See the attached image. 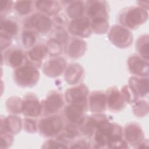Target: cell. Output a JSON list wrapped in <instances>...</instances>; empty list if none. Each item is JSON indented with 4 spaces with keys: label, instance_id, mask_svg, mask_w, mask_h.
Listing matches in <instances>:
<instances>
[{
    "label": "cell",
    "instance_id": "25",
    "mask_svg": "<svg viewBox=\"0 0 149 149\" xmlns=\"http://www.w3.org/2000/svg\"><path fill=\"white\" fill-rule=\"evenodd\" d=\"M6 128L12 132L16 133L20 130L21 127V120L19 118L15 116H11L8 118L5 122Z\"/></svg>",
    "mask_w": 149,
    "mask_h": 149
},
{
    "label": "cell",
    "instance_id": "26",
    "mask_svg": "<svg viewBox=\"0 0 149 149\" xmlns=\"http://www.w3.org/2000/svg\"><path fill=\"white\" fill-rule=\"evenodd\" d=\"M148 36L146 37L144 36L139 38V41L137 42V49L141 56L148 59Z\"/></svg>",
    "mask_w": 149,
    "mask_h": 149
},
{
    "label": "cell",
    "instance_id": "2",
    "mask_svg": "<svg viewBox=\"0 0 149 149\" xmlns=\"http://www.w3.org/2000/svg\"><path fill=\"white\" fill-rule=\"evenodd\" d=\"M39 73L33 67L26 66L20 68L15 72V79L17 84L22 86H30L38 80Z\"/></svg>",
    "mask_w": 149,
    "mask_h": 149
},
{
    "label": "cell",
    "instance_id": "8",
    "mask_svg": "<svg viewBox=\"0 0 149 149\" xmlns=\"http://www.w3.org/2000/svg\"><path fill=\"white\" fill-rule=\"evenodd\" d=\"M87 13L93 19L102 17L107 19V11L105 2L87 1Z\"/></svg>",
    "mask_w": 149,
    "mask_h": 149
},
{
    "label": "cell",
    "instance_id": "16",
    "mask_svg": "<svg viewBox=\"0 0 149 149\" xmlns=\"http://www.w3.org/2000/svg\"><path fill=\"white\" fill-rule=\"evenodd\" d=\"M130 87L133 89L135 94L141 96H144L148 93V79H137L132 77L130 79Z\"/></svg>",
    "mask_w": 149,
    "mask_h": 149
},
{
    "label": "cell",
    "instance_id": "3",
    "mask_svg": "<svg viewBox=\"0 0 149 149\" xmlns=\"http://www.w3.org/2000/svg\"><path fill=\"white\" fill-rule=\"evenodd\" d=\"M109 39L116 46L125 47L132 43L131 33L126 29L115 26L112 27L109 34Z\"/></svg>",
    "mask_w": 149,
    "mask_h": 149
},
{
    "label": "cell",
    "instance_id": "5",
    "mask_svg": "<svg viewBox=\"0 0 149 149\" xmlns=\"http://www.w3.org/2000/svg\"><path fill=\"white\" fill-rule=\"evenodd\" d=\"M87 93V87L85 86L80 85L68 90L66 93V98L71 104L83 105L86 102Z\"/></svg>",
    "mask_w": 149,
    "mask_h": 149
},
{
    "label": "cell",
    "instance_id": "35",
    "mask_svg": "<svg viewBox=\"0 0 149 149\" xmlns=\"http://www.w3.org/2000/svg\"><path fill=\"white\" fill-rule=\"evenodd\" d=\"M11 1H1V12L3 10H8L9 6H10V3H12Z\"/></svg>",
    "mask_w": 149,
    "mask_h": 149
},
{
    "label": "cell",
    "instance_id": "9",
    "mask_svg": "<svg viewBox=\"0 0 149 149\" xmlns=\"http://www.w3.org/2000/svg\"><path fill=\"white\" fill-rule=\"evenodd\" d=\"M66 62L61 58H58L50 60L44 66L45 73L49 76L55 77L60 75L63 72Z\"/></svg>",
    "mask_w": 149,
    "mask_h": 149
},
{
    "label": "cell",
    "instance_id": "11",
    "mask_svg": "<svg viewBox=\"0 0 149 149\" xmlns=\"http://www.w3.org/2000/svg\"><path fill=\"white\" fill-rule=\"evenodd\" d=\"M22 111L27 116L36 117L41 112V105L35 98L29 97L23 101Z\"/></svg>",
    "mask_w": 149,
    "mask_h": 149
},
{
    "label": "cell",
    "instance_id": "20",
    "mask_svg": "<svg viewBox=\"0 0 149 149\" xmlns=\"http://www.w3.org/2000/svg\"><path fill=\"white\" fill-rule=\"evenodd\" d=\"M86 45L83 41L76 40L71 42L68 49L69 56L73 58H77L81 56L86 51Z\"/></svg>",
    "mask_w": 149,
    "mask_h": 149
},
{
    "label": "cell",
    "instance_id": "4",
    "mask_svg": "<svg viewBox=\"0 0 149 149\" xmlns=\"http://www.w3.org/2000/svg\"><path fill=\"white\" fill-rule=\"evenodd\" d=\"M62 122L58 116L48 117L41 120L40 130L47 136H52L56 134L62 129Z\"/></svg>",
    "mask_w": 149,
    "mask_h": 149
},
{
    "label": "cell",
    "instance_id": "12",
    "mask_svg": "<svg viewBox=\"0 0 149 149\" xmlns=\"http://www.w3.org/2000/svg\"><path fill=\"white\" fill-rule=\"evenodd\" d=\"M125 137L132 144H136L143 137V132L136 124H130L125 128Z\"/></svg>",
    "mask_w": 149,
    "mask_h": 149
},
{
    "label": "cell",
    "instance_id": "31",
    "mask_svg": "<svg viewBox=\"0 0 149 149\" xmlns=\"http://www.w3.org/2000/svg\"><path fill=\"white\" fill-rule=\"evenodd\" d=\"M60 44L58 43L56 40H51L49 41L48 47H49L48 50L52 54H56L59 52L60 51Z\"/></svg>",
    "mask_w": 149,
    "mask_h": 149
},
{
    "label": "cell",
    "instance_id": "23",
    "mask_svg": "<svg viewBox=\"0 0 149 149\" xmlns=\"http://www.w3.org/2000/svg\"><path fill=\"white\" fill-rule=\"evenodd\" d=\"M91 27L95 32L97 33H104L108 30V23L105 18H95L92 20Z\"/></svg>",
    "mask_w": 149,
    "mask_h": 149
},
{
    "label": "cell",
    "instance_id": "34",
    "mask_svg": "<svg viewBox=\"0 0 149 149\" xmlns=\"http://www.w3.org/2000/svg\"><path fill=\"white\" fill-rule=\"evenodd\" d=\"M47 144L49 145V146L48 147L49 148H65L66 147L62 144L55 141H49L47 143Z\"/></svg>",
    "mask_w": 149,
    "mask_h": 149
},
{
    "label": "cell",
    "instance_id": "27",
    "mask_svg": "<svg viewBox=\"0 0 149 149\" xmlns=\"http://www.w3.org/2000/svg\"><path fill=\"white\" fill-rule=\"evenodd\" d=\"M31 1H17L15 4V9L19 14L27 15L31 11Z\"/></svg>",
    "mask_w": 149,
    "mask_h": 149
},
{
    "label": "cell",
    "instance_id": "21",
    "mask_svg": "<svg viewBox=\"0 0 149 149\" xmlns=\"http://www.w3.org/2000/svg\"><path fill=\"white\" fill-rule=\"evenodd\" d=\"M84 10V6L82 1H73L68 7L67 13L70 17L76 19L82 15Z\"/></svg>",
    "mask_w": 149,
    "mask_h": 149
},
{
    "label": "cell",
    "instance_id": "33",
    "mask_svg": "<svg viewBox=\"0 0 149 149\" xmlns=\"http://www.w3.org/2000/svg\"><path fill=\"white\" fill-rule=\"evenodd\" d=\"M26 130L31 132H35L36 130L35 123L30 119H26Z\"/></svg>",
    "mask_w": 149,
    "mask_h": 149
},
{
    "label": "cell",
    "instance_id": "13",
    "mask_svg": "<svg viewBox=\"0 0 149 149\" xmlns=\"http://www.w3.org/2000/svg\"><path fill=\"white\" fill-rule=\"evenodd\" d=\"M63 105V101L61 95L58 93L49 95L45 102V109L49 113H54L58 111Z\"/></svg>",
    "mask_w": 149,
    "mask_h": 149
},
{
    "label": "cell",
    "instance_id": "32",
    "mask_svg": "<svg viewBox=\"0 0 149 149\" xmlns=\"http://www.w3.org/2000/svg\"><path fill=\"white\" fill-rule=\"evenodd\" d=\"M68 37V36L67 33L65 32L63 30H61V31L58 32V33L56 34V38L55 40L58 43L61 44L66 42Z\"/></svg>",
    "mask_w": 149,
    "mask_h": 149
},
{
    "label": "cell",
    "instance_id": "19",
    "mask_svg": "<svg viewBox=\"0 0 149 149\" xmlns=\"http://www.w3.org/2000/svg\"><path fill=\"white\" fill-rule=\"evenodd\" d=\"M82 68L78 65H72L67 69L65 78L70 84L76 83L82 74Z\"/></svg>",
    "mask_w": 149,
    "mask_h": 149
},
{
    "label": "cell",
    "instance_id": "14",
    "mask_svg": "<svg viewBox=\"0 0 149 149\" xmlns=\"http://www.w3.org/2000/svg\"><path fill=\"white\" fill-rule=\"evenodd\" d=\"M83 111V105L71 104L65 109V114L67 118L73 123L81 122V116Z\"/></svg>",
    "mask_w": 149,
    "mask_h": 149
},
{
    "label": "cell",
    "instance_id": "28",
    "mask_svg": "<svg viewBox=\"0 0 149 149\" xmlns=\"http://www.w3.org/2000/svg\"><path fill=\"white\" fill-rule=\"evenodd\" d=\"M23 55L20 51L15 50L10 55L9 58L10 65L13 67L20 66L23 62Z\"/></svg>",
    "mask_w": 149,
    "mask_h": 149
},
{
    "label": "cell",
    "instance_id": "29",
    "mask_svg": "<svg viewBox=\"0 0 149 149\" xmlns=\"http://www.w3.org/2000/svg\"><path fill=\"white\" fill-rule=\"evenodd\" d=\"M36 41L35 34L30 31H25L22 34L23 44L26 48L31 47Z\"/></svg>",
    "mask_w": 149,
    "mask_h": 149
},
{
    "label": "cell",
    "instance_id": "22",
    "mask_svg": "<svg viewBox=\"0 0 149 149\" xmlns=\"http://www.w3.org/2000/svg\"><path fill=\"white\" fill-rule=\"evenodd\" d=\"M47 52V48L42 45H38L33 47L29 52L30 58L34 61H41Z\"/></svg>",
    "mask_w": 149,
    "mask_h": 149
},
{
    "label": "cell",
    "instance_id": "7",
    "mask_svg": "<svg viewBox=\"0 0 149 149\" xmlns=\"http://www.w3.org/2000/svg\"><path fill=\"white\" fill-rule=\"evenodd\" d=\"M26 24L29 27H34L41 33H45L49 30L51 26V22L47 16L42 14L36 13L27 20Z\"/></svg>",
    "mask_w": 149,
    "mask_h": 149
},
{
    "label": "cell",
    "instance_id": "17",
    "mask_svg": "<svg viewBox=\"0 0 149 149\" xmlns=\"http://www.w3.org/2000/svg\"><path fill=\"white\" fill-rule=\"evenodd\" d=\"M36 6L41 12L48 15L56 13L60 10L58 2L52 1H41L36 2Z\"/></svg>",
    "mask_w": 149,
    "mask_h": 149
},
{
    "label": "cell",
    "instance_id": "10",
    "mask_svg": "<svg viewBox=\"0 0 149 149\" xmlns=\"http://www.w3.org/2000/svg\"><path fill=\"white\" fill-rule=\"evenodd\" d=\"M128 65L130 70L134 74L140 76H147L148 63L135 55L129 58Z\"/></svg>",
    "mask_w": 149,
    "mask_h": 149
},
{
    "label": "cell",
    "instance_id": "1",
    "mask_svg": "<svg viewBox=\"0 0 149 149\" xmlns=\"http://www.w3.org/2000/svg\"><path fill=\"white\" fill-rule=\"evenodd\" d=\"M121 18L125 26L133 29L144 23L148 18V14L143 9L132 7L122 15Z\"/></svg>",
    "mask_w": 149,
    "mask_h": 149
},
{
    "label": "cell",
    "instance_id": "18",
    "mask_svg": "<svg viewBox=\"0 0 149 149\" xmlns=\"http://www.w3.org/2000/svg\"><path fill=\"white\" fill-rule=\"evenodd\" d=\"M107 101L109 107L113 110H119L124 106V101L121 94L117 90H112L110 93Z\"/></svg>",
    "mask_w": 149,
    "mask_h": 149
},
{
    "label": "cell",
    "instance_id": "6",
    "mask_svg": "<svg viewBox=\"0 0 149 149\" xmlns=\"http://www.w3.org/2000/svg\"><path fill=\"white\" fill-rule=\"evenodd\" d=\"M69 31L74 35L79 36H87L90 33V20L84 17L74 19L69 26Z\"/></svg>",
    "mask_w": 149,
    "mask_h": 149
},
{
    "label": "cell",
    "instance_id": "30",
    "mask_svg": "<svg viewBox=\"0 0 149 149\" xmlns=\"http://www.w3.org/2000/svg\"><path fill=\"white\" fill-rule=\"evenodd\" d=\"M135 108L134 112L139 116H143L148 112V104L144 101L138 102L134 107Z\"/></svg>",
    "mask_w": 149,
    "mask_h": 149
},
{
    "label": "cell",
    "instance_id": "24",
    "mask_svg": "<svg viewBox=\"0 0 149 149\" xmlns=\"http://www.w3.org/2000/svg\"><path fill=\"white\" fill-rule=\"evenodd\" d=\"M1 29L5 32V35L7 36L15 35L17 31V26L16 23L11 20H3L1 21Z\"/></svg>",
    "mask_w": 149,
    "mask_h": 149
},
{
    "label": "cell",
    "instance_id": "15",
    "mask_svg": "<svg viewBox=\"0 0 149 149\" xmlns=\"http://www.w3.org/2000/svg\"><path fill=\"white\" fill-rule=\"evenodd\" d=\"M107 97L101 93H93L90 97V108L93 112H102L105 110Z\"/></svg>",
    "mask_w": 149,
    "mask_h": 149
}]
</instances>
